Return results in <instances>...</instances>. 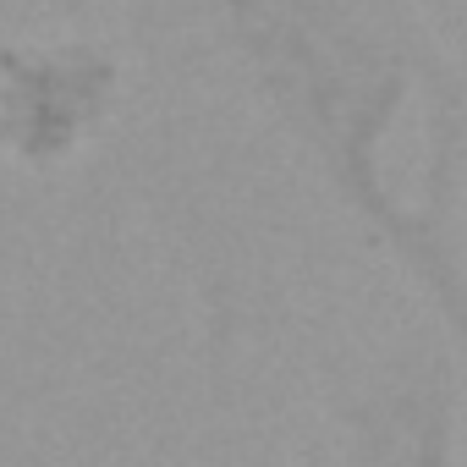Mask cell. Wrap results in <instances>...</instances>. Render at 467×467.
Returning <instances> with one entry per match:
<instances>
[{"mask_svg":"<svg viewBox=\"0 0 467 467\" xmlns=\"http://www.w3.org/2000/svg\"><path fill=\"white\" fill-rule=\"evenodd\" d=\"M121 56L99 39H0V160L61 171L116 116Z\"/></svg>","mask_w":467,"mask_h":467,"instance_id":"2","label":"cell"},{"mask_svg":"<svg viewBox=\"0 0 467 467\" xmlns=\"http://www.w3.org/2000/svg\"><path fill=\"white\" fill-rule=\"evenodd\" d=\"M330 467H462V379L440 341L379 358L330 418Z\"/></svg>","mask_w":467,"mask_h":467,"instance_id":"3","label":"cell"},{"mask_svg":"<svg viewBox=\"0 0 467 467\" xmlns=\"http://www.w3.org/2000/svg\"><path fill=\"white\" fill-rule=\"evenodd\" d=\"M467 358V83L412 0H171Z\"/></svg>","mask_w":467,"mask_h":467,"instance_id":"1","label":"cell"},{"mask_svg":"<svg viewBox=\"0 0 467 467\" xmlns=\"http://www.w3.org/2000/svg\"><path fill=\"white\" fill-rule=\"evenodd\" d=\"M292 467H330V451H325V440H314V445H308V451H303Z\"/></svg>","mask_w":467,"mask_h":467,"instance_id":"4","label":"cell"}]
</instances>
